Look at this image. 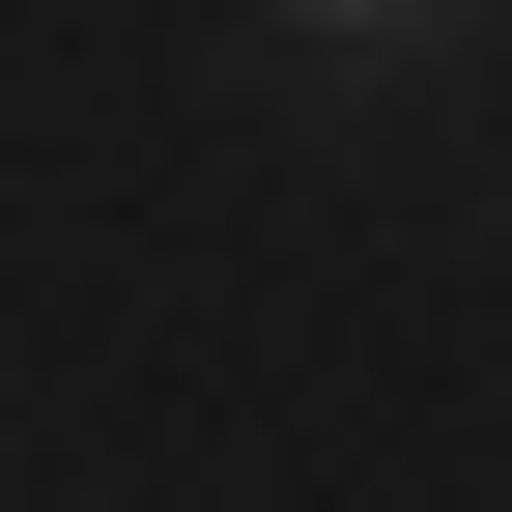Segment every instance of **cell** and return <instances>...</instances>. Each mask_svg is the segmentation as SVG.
I'll list each match as a JSON object with an SVG mask.
<instances>
[{"instance_id": "1", "label": "cell", "mask_w": 512, "mask_h": 512, "mask_svg": "<svg viewBox=\"0 0 512 512\" xmlns=\"http://www.w3.org/2000/svg\"><path fill=\"white\" fill-rule=\"evenodd\" d=\"M285 29H313V57H370V29H456V0H285Z\"/></svg>"}]
</instances>
